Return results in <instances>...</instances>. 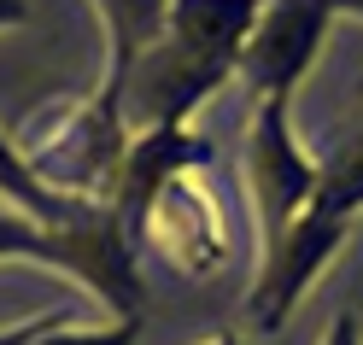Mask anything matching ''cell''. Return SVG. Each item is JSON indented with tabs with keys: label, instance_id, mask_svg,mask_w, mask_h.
<instances>
[{
	"label": "cell",
	"instance_id": "cell-1",
	"mask_svg": "<svg viewBox=\"0 0 363 345\" xmlns=\"http://www.w3.org/2000/svg\"><path fill=\"white\" fill-rule=\"evenodd\" d=\"M264 18V0H170L158 41L135 59L123 82V123L141 129H188L199 100L240 71V53Z\"/></svg>",
	"mask_w": 363,
	"mask_h": 345
},
{
	"label": "cell",
	"instance_id": "cell-2",
	"mask_svg": "<svg viewBox=\"0 0 363 345\" xmlns=\"http://www.w3.org/2000/svg\"><path fill=\"white\" fill-rule=\"evenodd\" d=\"M12 147L48 193L77 205H111V188H118L123 152H129L123 94L100 82L82 100H53L48 111L18 123Z\"/></svg>",
	"mask_w": 363,
	"mask_h": 345
},
{
	"label": "cell",
	"instance_id": "cell-3",
	"mask_svg": "<svg viewBox=\"0 0 363 345\" xmlns=\"http://www.w3.org/2000/svg\"><path fill=\"white\" fill-rule=\"evenodd\" d=\"M135 234L123 228L118 205H88L71 222H41L12 205H0V258H35L88 281V293L111 310V322H141L147 287L135 269Z\"/></svg>",
	"mask_w": 363,
	"mask_h": 345
},
{
	"label": "cell",
	"instance_id": "cell-4",
	"mask_svg": "<svg viewBox=\"0 0 363 345\" xmlns=\"http://www.w3.org/2000/svg\"><path fill=\"white\" fill-rule=\"evenodd\" d=\"M287 106L293 100H252V129H246V188H252V211H258V251H269L311 211L316 176H323V164L305 158L293 141Z\"/></svg>",
	"mask_w": 363,
	"mask_h": 345
},
{
	"label": "cell",
	"instance_id": "cell-5",
	"mask_svg": "<svg viewBox=\"0 0 363 345\" xmlns=\"http://www.w3.org/2000/svg\"><path fill=\"white\" fill-rule=\"evenodd\" d=\"M135 234H147L158 246V258L182 269L188 281H206L229 264V234H223L211 193L199 188V170H176L158 181L141 205V217H135Z\"/></svg>",
	"mask_w": 363,
	"mask_h": 345
},
{
	"label": "cell",
	"instance_id": "cell-6",
	"mask_svg": "<svg viewBox=\"0 0 363 345\" xmlns=\"http://www.w3.org/2000/svg\"><path fill=\"white\" fill-rule=\"evenodd\" d=\"M334 24L328 0H264V18L252 41L240 53V82L252 100H293V88L305 82V71L316 64V47Z\"/></svg>",
	"mask_w": 363,
	"mask_h": 345
},
{
	"label": "cell",
	"instance_id": "cell-7",
	"mask_svg": "<svg viewBox=\"0 0 363 345\" xmlns=\"http://www.w3.org/2000/svg\"><path fill=\"white\" fill-rule=\"evenodd\" d=\"M340 240H346V222L340 217H323V211H305L287 234L264 251L258 264V287L246 293V328L252 334H281V322L293 316V305L305 298V287L316 281Z\"/></svg>",
	"mask_w": 363,
	"mask_h": 345
},
{
	"label": "cell",
	"instance_id": "cell-8",
	"mask_svg": "<svg viewBox=\"0 0 363 345\" xmlns=\"http://www.w3.org/2000/svg\"><path fill=\"white\" fill-rule=\"evenodd\" d=\"M100 6V24H106V88H118L123 94V82L135 71V59H141L158 30H164V12H170V0H94Z\"/></svg>",
	"mask_w": 363,
	"mask_h": 345
},
{
	"label": "cell",
	"instance_id": "cell-9",
	"mask_svg": "<svg viewBox=\"0 0 363 345\" xmlns=\"http://www.w3.org/2000/svg\"><path fill=\"white\" fill-rule=\"evenodd\" d=\"M0 205H12V211H24V217H41V222H71V217H82V211H88V205L59 199V193L41 188L6 135H0Z\"/></svg>",
	"mask_w": 363,
	"mask_h": 345
},
{
	"label": "cell",
	"instance_id": "cell-10",
	"mask_svg": "<svg viewBox=\"0 0 363 345\" xmlns=\"http://www.w3.org/2000/svg\"><path fill=\"white\" fill-rule=\"evenodd\" d=\"M311 211L340 217V222H352V211H363V135H352V141L323 164L316 193H311Z\"/></svg>",
	"mask_w": 363,
	"mask_h": 345
},
{
	"label": "cell",
	"instance_id": "cell-11",
	"mask_svg": "<svg viewBox=\"0 0 363 345\" xmlns=\"http://www.w3.org/2000/svg\"><path fill=\"white\" fill-rule=\"evenodd\" d=\"M141 339V322H106V328H71V316L53 310V322L41 328L30 345H135Z\"/></svg>",
	"mask_w": 363,
	"mask_h": 345
},
{
	"label": "cell",
	"instance_id": "cell-12",
	"mask_svg": "<svg viewBox=\"0 0 363 345\" xmlns=\"http://www.w3.org/2000/svg\"><path fill=\"white\" fill-rule=\"evenodd\" d=\"M48 322H53V310H48V316H35V322H12V328H0V345H30L41 328H48Z\"/></svg>",
	"mask_w": 363,
	"mask_h": 345
},
{
	"label": "cell",
	"instance_id": "cell-13",
	"mask_svg": "<svg viewBox=\"0 0 363 345\" xmlns=\"http://www.w3.org/2000/svg\"><path fill=\"white\" fill-rule=\"evenodd\" d=\"M323 345H357V316L340 310V316L328 322V339H323Z\"/></svg>",
	"mask_w": 363,
	"mask_h": 345
},
{
	"label": "cell",
	"instance_id": "cell-14",
	"mask_svg": "<svg viewBox=\"0 0 363 345\" xmlns=\"http://www.w3.org/2000/svg\"><path fill=\"white\" fill-rule=\"evenodd\" d=\"M24 18H30L24 0H0V30H6V24H24Z\"/></svg>",
	"mask_w": 363,
	"mask_h": 345
},
{
	"label": "cell",
	"instance_id": "cell-15",
	"mask_svg": "<svg viewBox=\"0 0 363 345\" xmlns=\"http://www.w3.org/2000/svg\"><path fill=\"white\" fill-rule=\"evenodd\" d=\"M328 6H334V18H340V12H352V18H363V0H328Z\"/></svg>",
	"mask_w": 363,
	"mask_h": 345
},
{
	"label": "cell",
	"instance_id": "cell-16",
	"mask_svg": "<svg viewBox=\"0 0 363 345\" xmlns=\"http://www.w3.org/2000/svg\"><path fill=\"white\" fill-rule=\"evenodd\" d=\"M199 345H240V339H235V334H206Z\"/></svg>",
	"mask_w": 363,
	"mask_h": 345
},
{
	"label": "cell",
	"instance_id": "cell-17",
	"mask_svg": "<svg viewBox=\"0 0 363 345\" xmlns=\"http://www.w3.org/2000/svg\"><path fill=\"white\" fill-rule=\"evenodd\" d=\"M357 100H363V77H357Z\"/></svg>",
	"mask_w": 363,
	"mask_h": 345
}]
</instances>
